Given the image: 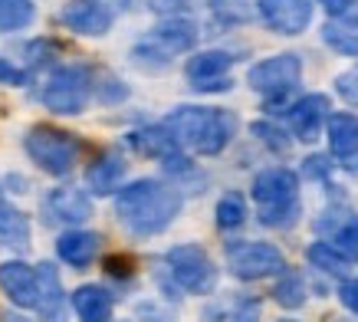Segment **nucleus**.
<instances>
[{
  "label": "nucleus",
  "instance_id": "1",
  "mask_svg": "<svg viewBox=\"0 0 358 322\" xmlns=\"http://www.w3.org/2000/svg\"><path fill=\"white\" fill-rule=\"evenodd\" d=\"M178 211H181V194L174 191L171 184L152 181V178L122 188L119 197H115L119 220L138 237L162 234L164 227L178 217Z\"/></svg>",
  "mask_w": 358,
  "mask_h": 322
},
{
  "label": "nucleus",
  "instance_id": "2",
  "mask_svg": "<svg viewBox=\"0 0 358 322\" xmlns=\"http://www.w3.org/2000/svg\"><path fill=\"white\" fill-rule=\"evenodd\" d=\"M164 129L171 132V139L197 155H217L234 135V115L220 108L204 106H181L164 118Z\"/></svg>",
  "mask_w": 358,
  "mask_h": 322
},
{
  "label": "nucleus",
  "instance_id": "3",
  "mask_svg": "<svg viewBox=\"0 0 358 322\" xmlns=\"http://www.w3.org/2000/svg\"><path fill=\"white\" fill-rule=\"evenodd\" d=\"M299 178L286 168H270L257 174L253 181V201L260 204V220L266 227H282L299 214Z\"/></svg>",
  "mask_w": 358,
  "mask_h": 322
},
{
  "label": "nucleus",
  "instance_id": "4",
  "mask_svg": "<svg viewBox=\"0 0 358 322\" xmlns=\"http://www.w3.org/2000/svg\"><path fill=\"white\" fill-rule=\"evenodd\" d=\"M23 148L46 174H56V178L69 174L79 161V141L69 132H59L53 125H33L23 139Z\"/></svg>",
  "mask_w": 358,
  "mask_h": 322
},
{
  "label": "nucleus",
  "instance_id": "5",
  "mask_svg": "<svg viewBox=\"0 0 358 322\" xmlns=\"http://www.w3.org/2000/svg\"><path fill=\"white\" fill-rule=\"evenodd\" d=\"M92 92V76L83 66H63L50 76V83L43 86V106L56 115H76L83 112Z\"/></svg>",
  "mask_w": 358,
  "mask_h": 322
},
{
  "label": "nucleus",
  "instance_id": "6",
  "mask_svg": "<svg viewBox=\"0 0 358 322\" xmlns=\"http://www.w3.org/2000/svg\"><path fill=\"white\" fill-rule=\"evenodd\" d=\"M168 267H171V276L178 279V286L187 293H210L217 286V267L214 260L207 257L204 247L197 244H181V247L168 250Z\"/></svg>",
  "mask_w": 358,
  "mask_h": 322
},
{
  "label": "nucleus",
  "instance_id": "7",
  "mask_svg": "<svg viewBox=\"0 0 358 322\" xmlns=\"http://www.w3.org/2000/svg\"><path fill=\"white\" fill-rule=\"evenodd\" d=\"M197 43V27L191 20H178L162 23L158 30H152L138 46H135V56L138 59H155V63H168L171 56L185 53Z\"/></svg>",
  "mask_w": 358,
  "mask_h": 322
},
{
  "label": "nucleus",
  "instance_id": "8",
  "mask_svg": "<svg viewBox=\"0 0 358 322\" xmlns=\"http://www.w3.org/2000/svg\"><path fill=\"white\" fill-rule=\"evenodd\" d=\"M227 267L237 279H263L286 270V260L273 244H234L227 250Z\"/></svg>",
  "mask_w": 358,
  "mask_h": 322
},
{
  "label": "nucleus",
  "instance_id": "9",
  "mask_svg": "<svg viewBox=\"0 0 358 322\" xmlns=\"http://www.w3.org/2000/svg\"><path fill=\"white\" fill-rule=\"evenodd\" d=\"M299 76H303V63H299V56L296 53H280L273 56V59H263L250 69L247 83L257 92H266V96H286V92H293V86L299 83Z\"/></svg>",
  "mask_w": 358,
  "mask_h": 322
},
{
  "label": "nucleus",
  "instance_id": "10",
  "mask_svg": "<svg viewBox=\"0 0 358 322\" xmlns=\"http://www.w3.org/2000/svg\"><path fill=\"white\" fill-rule=\"evenodd\" d=\"M129 145L138 155H145V158H162L168 168H174V172H185L187 168V161L185 155H181V145L171 139V132L164 129H138V132H131L129 135Z\"/></svg>",
  "mask_w": 358,
  "mask_h": 322
},
{
  "label": "nucleus",
  "instance_id": "11",
  "mask_svg": "<svg viewBox=\"0 0 358 322\" xmlns=\"http://www.w3.org/2000/svg\"><path fill=\"white\" fill-rule=\"evenodd\" d=\"M260 13L276 33L293 36V33H303L306 23L313 20V4L309 0H260Z\"/></svg>",
  "mask_w": 358,
  "mask_h": 322
},
{
  "label": "nucleus",
  "instance_id": "12",
  "mask_svg": "<svg viewBox=\"0 0 358 322\" xmlns=\"http://www.w3.org/2000/svg\"><path fill=\"white\" fill-rule=\"evenodd\" d=\"M43 322H66V296H63V283L56 273L53 263H40L36 270V306Z\"/></svg>",
  "mask_w": 358,
  "mask_h": 322
},
{
  "label": "nucleus",
  "instance_id": "13",
  "mask_svg": "<svg viewBox=\"0 0 358 322\" xmlns=\"http://www.w3.org/2000/svg\"><path fill=\"white\" fill-rule=\"evenodd\" d=\"M0 286L13 306H20V309L36 306V270H30L20 260H10L0 267Z\"/></svg>",
  "mask_w": 358,
  "mask_h": 322
},
{
  "label": "nucleus",
  "instance_id": "14",
  "mask_svg": "<svg viewBox=\"0 0 358 322\" xmlns=\"http://www.w3.org/2000/svg\"><path fill=\"white\" fill-rule=\"evenodd\" d=\"M329 99L326 96H306L299 99L296 106H289V122H293V132L303 141L319 139L322 132V122L329 118Z\"/></svg>",
  "mask_w": 358,
  "mask_h": 322
},
{
  "label": "nucleus",
  "instance_id": "15",
  "mask_svg": "<svg viewBox=\"0 0 358 322\" xmlns=\"http://www.w3.org/2000/svg\"><path fill=\"white\" fill-rule=\"evenodd\" d=\"M63 23L69 30L83 33V36H102V33H109L112 27V13L102 7V4H73V7H66L63 10Z\"/></svg>",
  "mask_w": 358,
  "mask_h": 322
},
{
  "label": "nucleus",
  "instance_id": "16",
  "mask_svg": "<svg viewBox=\"0 0 358 322\" xmlns=\"http://www.w3.org/2000/svg\"><path fill=\"white\" fill-rule=\"evenodd\" d=\"M50 214L56 220H66V224H83L86 217H92V201L79 188H59V191L50 194Z\"/></svg>",
  "mask_w": 358,
  "mask_h": 322
},
{
  "label": "nucleus",
  "instance_id": "17",
  "mask_svg": "<svg viewBox=\"0 0 358 322\" xmlns=\"http://www.w3.org/2000/svg\"><path fill=\"white\" fill-rule=\"evenodd\" d=\"M56 253L69 263V267H86L99 253V237L86 234V230H69L56 240Z\"/></svg>",
  "mask_w": 358,
  "mask_h": 322
},
{
  "label": "nucleus",
  "instance_id": "18",
  "mask_svg": "<svg viewBox=\"0 0 358 322\" xmlns=\"http://www.w3.org/2000/svg\"><path fill=\"white\" fill-rule=\"evenodd\" d=\"M125 178V161H122V155H102L99 161H92L86 172V184L92 188L96 194H109L119 188V181Z\"/></svg>",
  "mask_w": 358,
  "mask_h": 322
},
{
  "label": "nucleus",
  "instance_id": "19",
  "mask_svg": "<svg viewBox=\"0 0 358 322\" xmlns=\"http://www.w3.org/2000/svg\"><path fill=\"white\" fill-rule=\"evenodd\" d=\"M322 40H326L336 53L358 56V13H342L336 20H329L326 30H322Z\"/></svg>",
  "mask_w": 358,
  "mask_h": 322
},
{
  "label": "nucleus",
  "instance_id": "20",
  "mask_svg": "<svg viewBox=\"0 0 358 322\" xmlns=\"http://www.w3.org/2000/svg\"><path fill=\"white\" fill-rule=\"evenodd\" d=\"M73 306L83 322H106L112 316V296L102 286H79L73 293Z\"/></svg>",
  "mask_w": 358,
  "mask_h": 322
},
{
  "label": "nucleus",
  "instance_id": "21",
  "mask_svg": "<svg viewBox=\"0 0 358 322\" xmlns=\"http://www.w3.org/2000/svg\"><path fill=\"white\" fill-rule=\"evenodd\" d=\"M230 66H234V56H230V53H220V50H210V53L191 56V63H187V76H191L194 83L224 79Z\"/></svg>",
  "mask_w": 358,
  "mask_h": 322
},
{
  "label": "nucleus",
  "instance_id": "22",
  "mask_svg": "<svg viewBox=\"0 0 358 322\" xmlns=\"http://www.w3.org/2000/svg\"><path fill=\"white\" fill-rule=\"evenodd\" d=\"M0 244L17 250L30 247V220L17 211V207L0 204Z\"/></svg>",
  "mask_w": 358,
  "mask_h": 322
},
{
  "label": "nucleus",
  "instance_id": "23",
  "mask_svg": "<svg viewBox=\"0 0 358 322\" xmlns=\"http://www.w3.org/2000/svg\"><path fill=\"white\" fill-rule=\"evenodd\" d=\"M329 145L338 158L358 148V118L355 115H329Z\"/></svg>",
  "mask_w": 358,
  "mask_h": 322
},
{
  "label": "nucleus",
  "instance_id": "24",
  "mask_svg": "<svg viewBox=\"0 0 358 322\" xmlns=\"http://www.w3.org/2000/svg\"><path fill=\"white\" fill-rule=\"evenodd\" d=\"M309 260H313L322 273H329V276H338V279L348 276V257H342V253H338L336 247H329V244H313V247H309Z\"/></svg>",
  "mask_w": 358,
  "mask_h": 322
},
{
  "label": "nucleus",
  "instance_id": "25",
  "mask_svg": "<svg viewBox=\"0 0 358 322\" xmlns=\"http://www.w3.org/2000/svg\"><path fill=\"white\" fill-rule=\"evenodd\" d=\"M33 0H0V30H23L33 20Z\"/></svg>",
  "mask_w": 358,
  "mask_h": 322
},
{
  "label": "nucleus",
  "instance_id": "26",
  "mask_svg": "<svg viewBox=\"0 0 358 322\" xmlns=\"http://www.w3.org/2000/svg\"><path fill=\"white\" fill-rule=\"evenodd\" d=\"M276 302L282 309H299L306 302V283L299 273H282V279L276 283Z\"/></svg>",
  "mask_w": 358,
  "mask_h": 322
},
{
  "label": "nucleus",
  "instance_id": "27",
  "mask_svg": "<svg viewBox=\"0 0 358 322\" xmlns=\"http://www.w3.org/2000/svg\"><path fill=\"white\" fill-rule=\"evenodd\" d=\"M247 220V204H243V197L240 194H224L217 204V224L224 230H234Z\"/></svg>",
  "mask_w": 358,
  "mask_h": 322
},
{
  "label": "nucleus",
  "instance_id": "28",
  "mask_svg": "<svg viewBox=\"0 0 358 322\" xmlns=\"http://www.w3.org/2000/svg\"><path fill=\"white\" fill-rule=\"evenodd\" d=\"M217 0H148V7L162 17H185V13H194L201 7H214Z\"/></svg>",
  "mask_w": 358,
  "mask_h": 322
},
{
  "label": "nucleus",
  "instance_id": "29",
  "mask_svg": "<svg viewBox=\"0 0 358 322\" xmlns=\"http://www.w3.org/2000/svg\"><path fill=\"white\" fill-rule=\"evenodd\" d=\"M332 240H336V247L342 250L348 260H355V263H358V220H355V217H348L345 224L332 234Z\"/></svg>",
  "mask_w": 358,
  "mask_h": 322
},
{
  "label": "nucleus",
  "instance_id": "30",
  "mask_svg": "<svg viewBox=\"0 0 358 322\" xmlns=\"http://www.w3.org/2000/svg\"><path fill=\"white\" fill-rule=\"evenodd\" d=\"M253 132H257L273 151H289V139H282V132L276 129V125H270V122H253Z\"/></svg>",
  "mask_w": 358,
  "mask_h": 322
},
{
  "label": "nucleus",
  "instance_id": "31",
  "mask_svg": "<svg viewBox=\"0 0 358 322\" xmlns=\"http://www.w3.org/2000/svg\"><path fill=\"white\" fill-rule=\"evenodd\" d=\"M336 89H338V96L345 99V102L358 106V69H348V73L338 76V79H336Z\"/></svg>",
  "mask_w": 358,
  "mask_h": 322
},
{
  "label": "nucleus",
  "instance_id": "32",
  "mask_svg": "<svg viewBox=\"0 0 358 322\" xmlns=\"http://www.w3.org/2000/svg\"><path fill=\"white\" fill-rule=\"evenodd\" d=\"M0 83H3V86H23V83H27V73L0 56Z\"/></svg>",
  "mask_w": 358,
  "mask_h": 322
},
{
  "label": "nucleus",
  "instance_id": "33",
  "mask_svg": "<svg viewBox=\"0 0 358 322\" xmlns=\"http://www.w3.org/2000/svg\"><path fill=\"white\" fill-rule=\"evenodd\" d=\"M338 296H342V302H345V309H352L358 316V279H345Z\"/></svg>",
  "mask_w": 358,
  "mask_h": 322
},
{
  "label": "nucleus",
  "instance_id": "34",
  "mask_svg": "<svg viewBox=\"0 0 358 322\" xmlns=\"http://www.w3.org/2000/svg\"><path fill=\"white\" fill-rule=\"evenodd\" d=\"M106 270H109L112 276H129V273H131V260L129 257H112V260H106Z\"/></svg>",
  "mask_w": 358,
  "mask_h": 322
},
{
  "label": "nucleus",
  "instance_id": "35",
  "mask_svg": "<svg viewBox=\"0 0 358 322\" xmlns=\"http://www.w3.org/2000/svg\"><path fill=\"white\" fill-rule=\"evenodd\" d=\"M234 322H260V306H257V302L243 306V309L234 316Z\"/></svg>",
  "mask_w": 358,
  "mask_h": 322
},
{
  "label": "nucleus",
  "instance_id": "36",
  "mask_svg": "<svg viewBox=\"0 0 358 322\" xmlns=\"http://www.w3.org/2000/svg\"><path fill=\"white\" fill-rule=\"evenodd\" d=\"M194 89H201V92H214V89H230L227 79H207V83H194Z\"/></svg>",
  "mask_w": 358,
  "mask_h": 322
},
{
  "label": "nucleus",
  "instance_id": "37",
  "mask_svg": "<svg viewBox=\"0 0 358 322\" xmlns=\"http://www.w3.org/2000/svg\"><path fill=\"white\" fill-rule=\"evenodd\" d=\"M326 4L329 13H336V17H342V13H348V0H322Z\"/></svg>",
  "mask_w": 358,
  "mask_h": 322
},
{
  "label": "nucleus",
  "instance_id": "38",
  "mask_svg": "<svg viewBox=\"0 0 358 322\" xmlns=\"http://www.w3.org/2000/svg\"><path fill=\"white\" fill-rule=\"evenodd\" d=\"M345 164L352 168V172H358V148L352 151V155H345Z\"/></svg>",
  "mask_w": 358,
  "mask_h": 322
},
{
  "label": "nucleus",
  "instance_id": "39",
  "mask_svg": "<svg viewBox=\"0 0 358 322\" xmlns=\"http://www.w3.org/2000/svg\"><path fill=\"white\" fill-rule=\"evenodd\" d=\"M286 322H293V319H286Z\"/></svg>",
  "mask_w": 358,
  "mask_h": 322
}]
</instances>
